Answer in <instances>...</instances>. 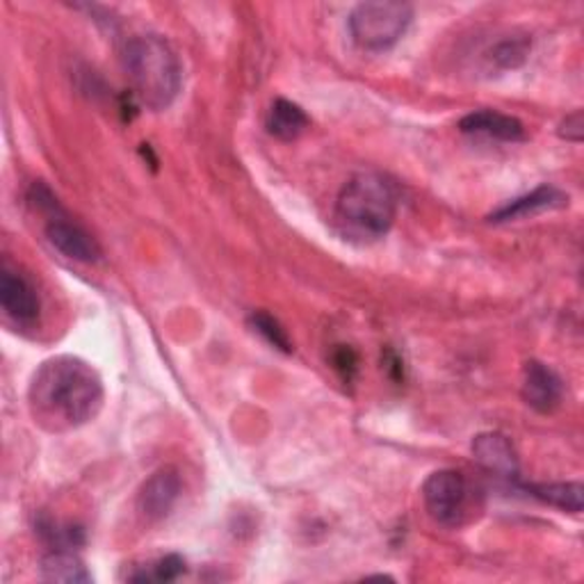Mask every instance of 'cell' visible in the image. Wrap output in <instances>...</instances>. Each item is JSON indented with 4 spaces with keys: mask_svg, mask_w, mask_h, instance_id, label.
Wrapping results in <instances>:
<instances>
[{
    "mask_svg": "<svg viewBox=\"0 0 584 584\" xmlns=\"http://www.w3.org/2000/svg\"><path fill=\"white\" fill-rule=\"evenodd\" d=\"M28 407L42 430L66 434L96 418L103 407V381L83 359L53 357L34 370Z\"/></svg>",
    "mask_w": 584,
    "mask_h": 584,
    "instance_id": "obj_1",
    "label": "cell"
},
{
    "mask_svg": "<svg viewBox=\"0 0 584 584\" xmlns=\"http://www.w3.org/2000/svg\"><path fill=\"white\" fill-rule=\"evenodd\" d=\"M122 64L133 96L148 110H167L183 83V69L176 51L158 34H135L129 39Z\"/></svg>",
    "mask_w": 584,
    "mask_h": 584,
    "instance_id": "obj_2",
    "label": "cell"
},
{
    "mask_svg": "<svg viewBox=\"0 0 584 584\" xmlns=\"http://www.w3.org/2000/svg\"><path fill=\"white\" fill-rule=\"evenodd\" d=\"M398 213L396 189L379 174L349 178L336 199V226L347 240L375 243L391 230Z\"/></svg>",
    "mask_w": 584,
    "mask_h": 584,
    "instance_id": "obj_3",
    "label": "cell"
},
{
    "mask_svg": "<svg viewBox=\"0 0 584 584\" xmlns=\"http://www.w3.org/2000/svg\"><path fill=\"white\" fill-rule=\"evenodd\" d=\"M413 10L396 0H375L361 3L347 19L349 34L363 51H386L396 47L411 25Z\"/></svg>",
    "mask_w": 584,
    "mask_h": 584,
    "instance_id": "obj_4",
    "label": "cell"
},
{
    "mask_svg": "<svg viewBox=\"0 0 584 584\" xmlns=\"http://www.w3.org/2000/svg\"><path fill=\"white\" fill-rule=\"evenodd\" d=\"M422 500L439 525L457 527L469 514V482L457 471H437L424 480Z\"/></svg>",
    "mask_w": 584,
    "mask_h": 584,
    "instance_id": "obj_5",
    "label": "cell"
},
{
    "mask_svg": "<svg viewBox=\"0 0 584 584\" xmlns=\"http://www.w3.org/2000/svg\"><path fill=\"white\" fill-rule=\"evenodd\" d=\"M523 400L539 413H553L564 398V383L560 375L546 363L530 361L523 370Z\"/></svg>",
    "mask_w": 584,
    "mask_h": 584,
    "instance_id": "obj_6",
    "label": "cell"
},
{
    "mask_svg": "<svg viewBox=\"0 0 584 584\" xmlns=\"http://www.w3.org/2000/svg\"><path fill=\"white\" fill-rule=\"evenodd\" d=\"M181 495V478L174 469L155 471L137 493V510L146 521H163Z\"/></svg>",
    "mask_w": 584,
    "mask_h": 584,
    "instance_id": "obj_7",
    "label": "cell"
},
{
    "mask_svg": "<svg viewBox=\"0 0 584 584\" xmlns=\"http://www.w3.org/2000/svg\"><path fill=\"white\" fill-rule=\"evenodd\" d=\"M0 304L6 316L17 325H32L39 318V297L32 284L10 267L0 275Z\"/></svg>",
    "mask_w": 584,
    "mask_h": 584,
    "instance_id": "obj_8",
    "label": "cell"
},
{
    "mask_svg": "<svg viewBox=\"0 0 584 584\" xmlns=\"http://www.w3.org/2000/svg\"><path fill=\"white\" fill-rule=\"evenodd\" d=\"M47 238L60 254L78 263H94L101 256V249L90 233L60 215L51 217L47 224Z\"/></svg>",
    "mask_w": 584,
    "mask_h": 584,
    "instance_id": "obj_9",
    "label": "cell"
},
{
    "mask_svg": "<svg viewBox=\"0 0 584 584\" xmlns=\"http://www.w3.org/2000/svg\"><path fill=\"white\" fill-rule=\"evenodd\" d=\"M459 129L465 135H482L498 142H523L525 140V126L516 120V116L502 114L495 110H478L465 114Z\"/></svg>",
    "mask_w": 584,
    "mask_h": 584,
    "instance_id": "obj_10",
    "label": "cell"
},
{
    "mask_svg": "<svg viewBox=\"0 0 584 584\" xmlns=\"http://www.w3.org/2000/svg\"><path fill=\"white\" fill-rule=\"evenodd\" d=\"M473 454L486 471H491L500 478H516L519 475L516 450L508 437H502L498 432L480 434L473 441Z\"/></svg>",
    "mask_w": 584,
    "mask_h": 584,
    "instance_id": "obj_11",
    "label": "cell"
},
{
    "mask_svg": "<svg viewBox=\"0 0 584 584\" xmlns=\"http://www.w3.org/2000/svg\"><path fill=\"white\" fill-rule=\"evenodd\" d=\"M564 204H568V197L562 189H557L553 185H541V187L532 189L530 194H525V197H519L512 204L495 211L491 215V222H512L519 217H527V215H536V213L551 211V208H560Z\"/></svg>",
    "mask_w": 584,
    "mask_h": 584,
    "instance_id": "obj_12",
    "label": "cell"
},
{
    "mask_svg": "<svg viewBox=\"0 0 584 584\" xmlns=\"http://www.w3.org/2000/svg\"><path fill=\"white\" fill-rule=\"evenodd\" d=\"M308 124L310 122H308L306 112L288 99H277L267 112L269 135H275L277 140H284V142L297 140L308 129Z\"/></svg>",
    "mask_w": 584,
    "mask_h": 584,
    "instance_id": "obj_13",
    "label": "cell"
},
{
    "mask_svg": "<svg viewBox=\"0 0 584 584\" xmlns=\"http://www.w3.org/2000/svg\"><path fill=\"white\" fill-rule=\"evenodd\" d=\"M42 577L47 582H64V584L92 582V575L83 564V560L66 551H55L42 560Z\"/></svg>",
    "mask_w": 584,
    "mask_h": 584,
    "instance_id": "obj_14",
    "label": "cell"
},
{
    "mask_svg": "<svg viewBox=\"0 0 584 584\" xmlns=\"http://www.w3.org/2000/svg\"><path fill=\"white\" fill-rule=\"evenodd\" d=\"M527 491L539 498L541 502L553 504V508L571 514L582 512L584 502V489L580 482H557V484H534L527 486Z\"/></svg>",
    "mask_w": 584,
    "mask_h": 584,
    "instance_id": "obj_15",
    "label": "cell"
},
{
    "mask_svg": "<svg viewBox=\"0 0 584 584\" xmlns=\"http://www.w3.org/2000/svg\"><path fill=\"white\" fill-rule=\"evenodd\" d=\"M530 47H532V42H530V39L525 34L504 37V39H500V42L489 51V62L498 71L519 69L527 60Z\"/></svg>",
    "mask_w": 584,
    "mask_h": 584,
    "instance_id": "obj_16",
    "label": "cell"
},
{
    "mask_svg": "<svg viewBox=\"0 0 584 584\" xmlns=\"http://www.w3.org/2000/svg\"><path fill=\"white\" fill-rule=\"evenodd\" d=\"M185 573V562L178 555H167L131 575L133 582H172Z\"/></svg>",
    "mask_w": 584,
    "mask_h": 584,
    "instance_id": "obj_17",
    "label": "cell"
},
{
    "mask_svg": "<svg viewBox=\"0 0 584 584\" xmlns=\"http://www.w3.org/2000/svg\"><path fill=\"white\" fill-rule=\"evenodd\" d=\"M249 322H252V327L267 340V342H271V345H275V347H279V349H284V352H290V338H288V334H286V329L275 320V318H271V316H267V314H263V310H258V314H254L252 318H249Z\"/></svg>",
    "mask_w": 584,
    "mask_h": 584,
    "instance_id": "obj_18",
    "label": "cell"
},
{
    "mask_svg": "<svg viewBox=\"0 0 584 584\" xmlns=\"http://www.w3.org/2000/svg\"><path fill=\"white\" fill-rule=\"evenodd\" d=\"M357 355L352 352V349L349 347H340L336 349V355H334V368L345 377V379H352V375L357 372Z\"/></svg>",
    "mask_w": 584,
    "mask_h": 584,
    "instance_id": "obj_19",
    "label": "cell"
},
{
    "mask_svg": "<svg viewBox=\"0 0 584 584\" xmlns=\"http://www.w3.org/2000/svg\"><path fill=\"white\" fill-rule=\"evenodd\" d=\"M582 133H584L582 112L568 114L566 120L562 122V126H560V137H564L566 142H582Z\"/></svg>",
    "mask_w": 584,
    "mask_h": 584,
    "instance_id": "obj_20",
    "label": "cell"
}]
</instances>
